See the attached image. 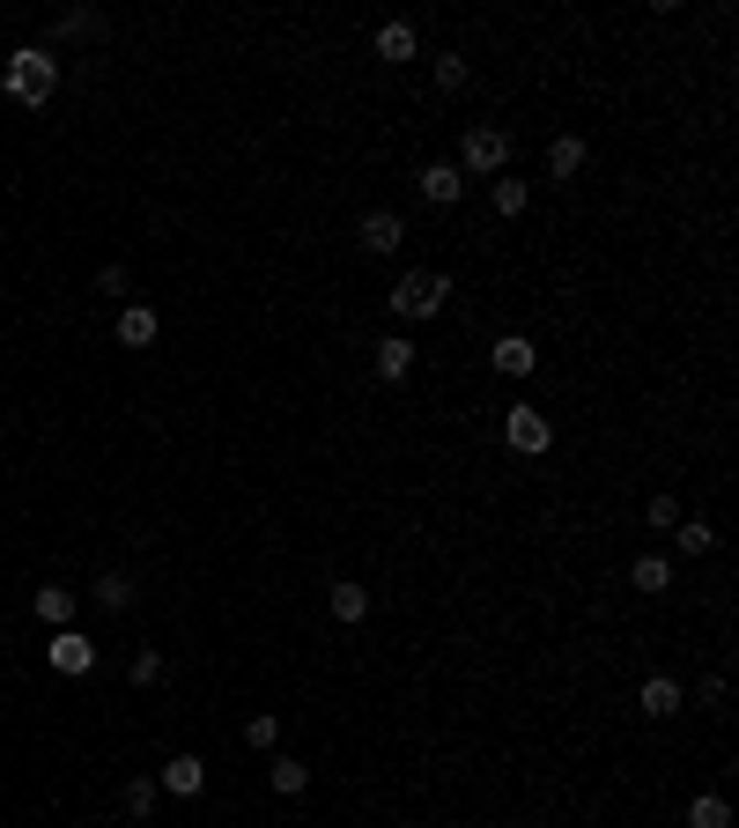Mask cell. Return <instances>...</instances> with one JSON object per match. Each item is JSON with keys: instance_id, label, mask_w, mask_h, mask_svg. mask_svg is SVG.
I'll list each match as a JSON object with an SVG mask.
<instances>
[{"instance_id": "9a60e30c", "label": "cell", "mask_w": 739, "mask_h": 828, "mask_svg": "<svg viewBox=\"0 0 739 828\" xmlns=\"http://www.w3.org/2000/svg\"><path fill=\"white\" fill-rule=\"evenodd\" d=\"M629 585H636L643 599H658V592H673V562L665 555H636L629 562Z\"/></svg>"}, {"instance_id": "9c48e42d", "label": "cell", "mask_w": 739, "mask_h": 828, "mask_svg": "<svg viewBox=\"0 0 739 828\" xmlns=\"http://www.w3.org/2000/svg\"><path fill=\"white\" fill-rule=\"evenodd\" d=\"M421 200H429V208H459V193H467V171H459V163H421Z\"/></svg>"}, {"instance_id": "d6986e66", "label": "cell", "mask_w": 739, "mask_h": 828, "mask_svg": "<svg viewBox=\"0 0 739 828\" xmlns=\"http://www.w3.org/2000/svg\"><path fill=\"white\" fill-rule=\"evenodd\" d=\"M30 607H38V622H45V629H74V592H67V585H45Z\"/></svg>"}, {"instance_id": "484cf974", "label": "cell", "mask_w": 739, "mask_h": 828, "mask_svg": "<svg viewBox=\"0 0 739 828\" xmlns=\"http://www.w3.org/2000/svg\"><path fill=\"white\" fill-rule=\"evenodd\" d=\"M126 681L156 688V681H163V651H133V658H126Z\"/></svg>"}, {"instance_id": "4316f807", "label": "cell", "mask_w": 739, "mask_h": 828, "mask_svg": "<svg viewBox=\"0 0 739 828\" xmlns=\"http://www.w3.org/2000/svg\"><path fill=\"white\" fill-rule=\"evenodd\" d=\"M245 740H251V747H281V718H274V710H251Z\"/></svg>"}, {"instance_id": "cb8c5ba5", "label": "cell", "mask_w": 739, "mask_h": 828, "mask_svg": "<svg viewBox=\"0 0 739 828\" xmlns=\"http://www.w3.org/2000/svg\"><path fill=\"white\" fill-rule=\"evenodd\" d=\"M681 496H651V503H643V526H651V533H673V526H681Z\"/></svg>"}, {"instance_id": "5b68a950", "label": "cell", "mask_w": 739, "mask_h": 828, "mask_svg": "<svg viewBox=\"0 0 739 828\" xmlns=\"http://www.w3.org/2000/svg\"><path fill=\"white\" fill-rule=\"evenodd\" d=\"M355 244H363L370 259H399V244H407V215H399V208H370V215L355 222Z\"/></svg>"}, {"instance_id": "8992f818", "label": "cell", "mask_w": 739, "mask_h": 828, "mask_svg": "<svg viewBox=\"0 0 739 828\" xmlns=\"http://www.w3.org/2000/svg\"><path fill=\"white\" fill-rule=\"evenodd\" d=\"M45 666L52 673H67V681H82L89 666H97V644L82 629H52V644H45Z\"/></svg>"}, {"instance_id": "44dd1931", "label": "cell", "mask_w": 739, "mask_h": 828, "mask_svg": "<svg viewBox=\"0 0 739 828\" xmlns=\"http://www.w3.org/2000/svg\"><path fill=\"white\" fill-rule=\"evenodd\" d=\"M673 548H681V555H710L717 526H710V518H681V526H673Z\"/></svg>"}, {"instance_id": "ffe728a7", "label": "cell", "mask_w": 739, "mask_h": 828, "mask_svg": "<svg viewBox=\"0 0 739 828\" xmlns=\"http://www.w3.org/2000/svg\"><path fill=\"white\" fill-rule=\"evenodd\" d=\"M688 828H732V799H725V792H695L688 799Z\"/></svg>"}, {"instance_id": "e0dca14e", "label": "cell", "mask_w": 739, "mask_h": 828, "mask_svg": "<svg viewBox=\"0 0 739 828\" xmlns=\"http://www.w3.org/2000/svg\"><path fill=\"white\" fill-rule=\"evenodd\" d=\"M325 607H333V622H341V629H355V622L370 614V585H347V577H341V585L325 592Z\"/></svg>"}, {"instance_id": "6da1fadb", "label": "cell", "mask_w": 739, "mask_h": 828, "mask_svg": "<svg viewBox=\"0 0 739 828\" xmlns=\"http://www.w3.org/2000/svg\"><path fill=\"white\" fill-rule=\"evenodd\" d=\"M443 296H459V289H451V274L399 267V282L385 289V311H393L399 326H421V318H437V311H443Z\"/></svg>"}, {"instance_id": "d4e9b609", "label": "cell", "mask_w": 739, "mask_h": 828, "mask_svg": "<svg viewBox=\"0 0 739 828\" xmlns=\"http://www.w3.org/2000/svg\"><path fill=\"white\" fill-rule=\"evenodd\" d=\"M97 30H104V15H97V8H67V15L52 23V38H97Z\"/></svg>"}, {"instance_id": "7402d4cb", "label": "cell", "mask_w": 739, "mask_h": 828, "mask_svg": "<svg viewBox=\"0 0 739 828\" xmlns=\"http://www.w3.org/2000/svg\"><path fill=\"white\" fill-rule=\"evenodd\" d=\"M156 799H163V792H156V777H133V784L119 792V814H126V821H148V814H156Z\"/></svg>"}, {"instance_id": "4fadbf2b", "label": "cell", "mask_w": 739, "mask_h": 828, "mask_svg": "<svg viewBox=\"0 0 739 828\" xmlns=\"http://www.w3.org/2000/svg\"><path fill=\"white\" fill-rule=\"evenodd\" d=\"M156 333H163V318L148 311V304H126L119 311V348H156Z\"/></svg>"}, {"instance_id": "ac0fdd59", "label": "cell", "mask_w": 739, "mask_h": 828, "mask_svg": "<svg viewBox=\"0 0 739 828\" xmlns=\"http://www.w3.org/2000/svg\"><path fill=\"white\" fill-rule=\"evenodd\" d=\"M89 599H97L104 614H126L133 607V577H126V570H104L97 585H89Z\"/></svg>"}, {"instance_id": "52a82bcc", "label": "cell", "mask_w": 739, "mask_h": 828, "mask_svg": "<svg viewBox=\"0 0 739 828\" xmlns=\"http://www.w3.org/2000/svg\"><path fill=\"white\" fill-rule=\"evenodd\" d=\"M533 363H540V348L525 341V333H495V348H489L495 378H533Z\"/></svg>"}, {"instance_id": "603a6c76", "label": "cell", "mask_w": 739, "mask_h": 828, "mask_svg": "<svg viewBox=\"0 0 739 828\" xmlns=\"http://www.w3.org/2000/svg\"><path fill=\"white\" fill-rule=\"evenodd\" d=\"M267 784H274V792H281V799H296V792L311 784V769H303V762H296V755H274V762H267Z\"/></svg>"}, {"instance_id": "f1b7e54d", "label": "cell", "mask_w": 739, "mask_h": 828, "mask_svg": "<svg viewBox=\"0 0 739 828\" xmlns=\"http://www.w3.org/2000/svg\"><path fill=\"white\" fill-rule=\"evenodd\" d=\"M126 289H133V274L126 267H97V296H126Z\"/></svg>"}, {"instance_id": "5bb4252c", "label": "cell", "mask_w": 739, "mask_h": 828, "mask_svg": "<svg viewBox=\"0 0 739 828\" xmlns=\"http://www.w3.org/2000/svg\"><path fill=\"white\" fill-rule=\"evenodd\" d=\"M489 208H495V215H525V208H533V185H525V178H517V171H503V178H495V185H489Z\"/></svg>"}, {"instance_id": "3957f363", "label": "cell", "mask_w": 739, "mask_h": 828, "mask_svg": "<svg viewBox=\"0 0 739 828\" xmlns=\"http://www.w3.org/2000/svg\"><path fill=\"white\" fill-rule=\"evenodd\" d=\"M459 171L503 178L511 171V134H503V126H467V134H459Z\"/></svg>"}, {"instance_id": "277c9868", "label": "cell", "mask_w": 739, "mask_h": 828, "mask_svg": "<svg viewBox=\"0 0 739 828\" xmlns=\"http://www.w3.org/2000/svg\"><path fill=\"white\" fill-rule=\"evenodd\" d=\"M503 444H511L517 459H540L547 444H555V422H547L540 407H525V400H517V407L503 414Z\"/></svg>"}, {"instance_id": "2e32d148", "label": "cell", "mask_w": 739, "mask_h": 828, "mask_svg": "<svg viewBox=\"0 0 739 828\" xmlns=\"http://www.w3.org/2000/svg\"><path fill=\"white\" fill-rule=\"evenodd\" d=\"M415 52H421L415 23H377V60H393V67H407Z\"/></svg>"}, {"instance_id": "8fae6325", "label": "cell", "mask_w": 739, "mask_h": 828, "mask_svg": "<svg viewBox=\"0 0 739 828\" xmlns=\"http://www.w3.org/2000/svg\"><path fill=\"white\" fill-rule=\"evenodd\" d=\"M681 703H688V688L673 681V673H651V681L636 688V710H643V718H681Z\"/></svg>"}, {"instance_id": "7a4b0ae2", "label": "cell", "mask_w": 739, "mask_h": 828, "mask_svg": "<svg viewBox=\"0 0 739 828\" xmlns=\"http://www.w3.org/2000/svg\"><path fill=\"white\" fill-rule=\"evenodd\" d=\"M0 89L15 104H30V112H45V97L60 89V60H52L45 45H15L8 52V74H0Z\"/></svg>"}, {"instance_id": "ba28073f", "label": "cell", "mask_w": 739, "mask_h": 828, "mask_svg": "<svg viewBox=\"0 0 739 828\" xmlns=\"http://www.w3.org/2000/svg\"><path fill=\"white\" fill-rule=\"evenodd\" d=\"M156 792H171V799H200V792H207V762H200V755H171V762H163V777H156Z\"/></svg>"}, {"instance_id": "30bf717a", "label": "cell", "mask_w": 739, "mask_h": 828, "mask_svg": "<svg viewBox=\"0 0 739 828\" xmlns=\"http://www.w3.org/2000/svg\"><path fill=\"white\" fill-rule=\"evenodd\" d=\"M370 355H377V378H385V385H407V378H415V355H421V348L407 341V333H385Z\"/></svg>"}, {"instance_id": "83f0119b", "label": "cell", "mask_w": 739, "mask_h": 828, "mask_svg": "<svg viewBox=\"0 0 739 828\" xmlns=\"http://www.w3.org/2000/svg\"><path fill=\"white\" fill-rule=\"evenodd\" d=\"M467 60H459V52H437V89H443V97H451V89H467Z\"/></svg>"}, {"instance_id": "7c38bea8", "label": "cell", "mask_w": 739, "mask_h": 828, "mask_svg": "<svg viewBox=\"0 0 739 828\" xmlns=\"http://www.w3.org/2000/svg\"><path fill=\"white\" fill-rule=\"evenodd\" d=\"M585 134H555L547 141V178H563V185H577V171H585Z\"/></svg>"}, {"instance_id": "f546056e", "label": "cell", "mask_w": 739, "mask_h": 828, "mask_svg": "<svg viewBox=\"0 0 739 828\" xmlns=\"http://www.w3.org/2000/svg\"><path fill=\"white\" fill-rule=\"evenodd\" d=\"M725 696H732V688H725V673H710V681L695 688V703H703V710H725Z\"/></svg>"}]
</instances>
